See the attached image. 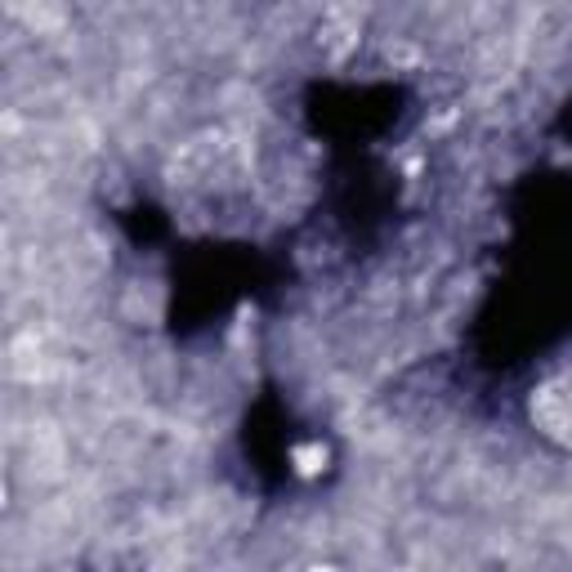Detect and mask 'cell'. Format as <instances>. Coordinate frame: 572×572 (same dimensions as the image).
I'll return each instance as SVG.
<instances>
[{"label": "cell", "instance_id": "cell-1", "mask_svg": "<svg viewBox=\"0 0 572 572\" xmlns=\"http://www.w3.org/2000/svg\"><path fill=\"white\" fill-rule=\"evenodd\" d=\"M533 421L546 438L554 443H572V380H559V385H546L537 389L533 398Z\"/></svg>", "mask_w": 572, "mask_h": 572}, {"label": "cell", "instance_id": "cell-2", "mask_svg": "<svg viewBox=\"0 0 572 572\" xmlns=\"http://www.w3.org/2000/svg\"><path fill=\"white\" fill-rule=\"evenodd\" d=\"M296 461H300L305 474H318L322 461H327V447H318V443H313V447H296Z\"/></svg>", "mask_w": 572, "mask_h": 572}]
</instances>
